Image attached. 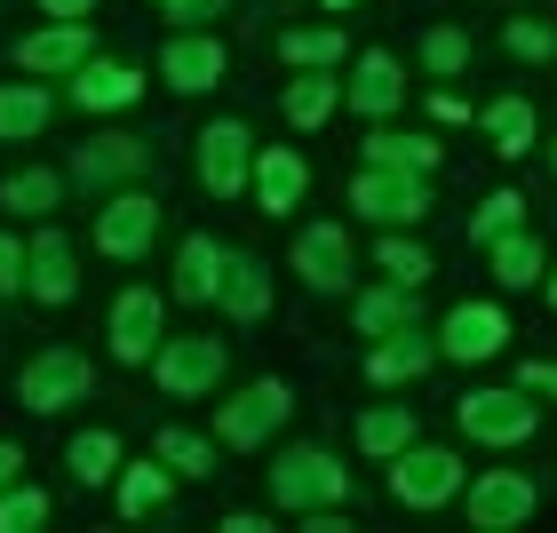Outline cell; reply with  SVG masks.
<instances>
[{
	"label": "cell",
	"mask_w": 557,
	"mask_h": 533,
	"mask_svg": "<svg viewBox=\"0 0 557 533\" xmlns=\"http://www.w3.org/2000/svg\"><path fill=\"white\" fill-rule=\"evenodd\" d=\"M88 48H96L88 24H81V16H57L48 33H24V40H16V64H24V72H81Z\"/></svg>",
	"instance_id": "cell-14"
},
{
	"label": "cell",
	"mask_w": 557,
	"mask_h": 533,
	"mask_svg": "<svg viewBox=\"0 0 557 533\" xmlns=\"http://www.w3.org/2000/svg\"><path fill=\"white\" fill-rule=\"evenodd\" d=\"M271 494L287 501V510H326V501L350 494V470L335 462V454H319V446H295L287 462L271 470Z\"/></svg>",
	"instance_id": "cell-3"
},
{
	"label": "cell",
	"mask_w": 557,
	"mask_h": 533,
	"mask_svg": "<svg viewBox=\"0 0 557 533\" xmlns=\"http://www.w3.org/2000/svg\"><path fill=\"white\" fill-rule=\"evenodd\" d=\"M502 40H510V57H557V33H549V24H534V16H510V24H502Z\"/></svg>",
	"instance_id": "cell-39"
},
{
	"label": "cell",
	"mask_w": 557,
	"mask_h": 533,
	"mask_svg": "<svg viewBox=\"0 0 557 533\" xmlns=\"http://www.w3.org/2000/svg\"><path fill=\"white\" fill-rule=\"evenodd\" d=\"M33 525H48V494L40 486H0V533H33Z\"/></svg>",
	"instance_id": "cell-37"
},
{
	"label": "cell",
	"mask_w": 557,
	"mask_h": 533,
	"mask_svg": "<svg viewBox=\"0 0 557 533\" xmlns=\"http://www.w3.org/2000/svg\"><path fill=\"white\" fill-rule=\"evenodd\" d=\"M343 33H335V24H311V33H287V40H278V57H287V64H302V72H326V64H343Z\"/></svg>",
	"instance_id": "cell-32"
},
{
	"label": "cell",
	"mask_w": 557,
	"mask_h": 533,
	"mask_svg": "<svg viewBox=\"0 0 557 533\" xmlns=\"http://www.w3.org/2000/svg\"><path fill=\"white\" fill-rule=\"evenodd\" d=\"M151 454H160L175 478H208V470H215V446L191 438V430H160V446H151Z\"/></svg>",
	"instance_id": "cell-33"
},
{
	"label": "cell",
	"mask_w": 557,
	"mask_h": 533,
	"mask_svg": "<svg viewBox=\"0 0 557 533\" xmlns=\"http://www.w3.org/2000/svg\"><path fill=\"white\" fill-rule=\"evenodd\" d=\"M223 263H232V256H223L208 232H191L184 247H175V295H184V302H215L223 295Z\"/></svg>",
	"instance_id": "cell-19"
},
{
	"label": "cell",
	"mask_w": 557,
	"mask_h": 533,
	"mask_svg": "<svg viewBox=\"0 0 557 533\" xmlns=\"http://www.w3.org/2000/svg\"><path fill=\"white\" fill-rule=\"evenodd\" d=\"M391 494L407 501V510H446V501L462 494V462H454L446 446H407L391 462Z\"/></svg>",
	"instance_id": "cell-4"
},
{
	"label": "cell",
	"mask_w": 557,
	"mask_h": 533,
	"mask_svg": "<svg viewBox=\"0 0 557 533\" xmlns=\"http://www.w3.org/2000/svg\"><path fill=\"white\" fill-rule=\"evenodd\" d=\"M359 446H367V454H391V462H398V454L414 446V414H407V406H374V414L359 422Z\"/></svg>",
	"instance_id": "cell-31"
},
{
	"label": "cell",
	"mask_w": 557,
	"mask_h": 533,
	"mask_svg": "<svg viewBox=\"0 0 557 533\" xmlns=\"http://www.w3.org/2000/svg\"><path fill=\"white\" fill-rule=\"evenodd\" d=\"M367 160H391V168H438V144H422V136H391V128H374L367 136Z\"/></svg>",
	"instance_id": "cell-36"
},
{
	"label": "cell",
	"mask_w": 557,
	"mask_h": 533,
	"mask_svg": "<svg viewBox=\"0 0 557 533\" xmlns=\"http://www.w3.org/2000/svg\"><path fill=\"white\" fill-rule=\"evenodd\" d=\"M287 406H295V391L278 383V374H263V383H247L239 398H223V446L232 454H256L278 422H287Z\"/></svg>",
	"instance_id": "cell-5"
},
{
	"label": "cell",
	"mask_w": 557,
	"mask_h": 533,
	"mask_svg": "<svg viewBox=\"0 0 557 533\" xmlns=\"http://www.w3.org/2000/svg\"><path fill=\"white\" fill-rule=\"evenodd\" d=\"M168 494H175V470L160 462V454L120 470V518H160V510H168Z\"/></svg>",
	"instance_id": "cell-25"
},
{
	"label": "cell",
	"mask_w": 557,
	"mask_h": 533,
	"mask_svg": "<svg viewBox=\"0 0 557 533\" xmlns=\"http://www.w3.org/2000/svg\"><path fill=\"white\" fill-rule=\"evenodd\" d=\"M88 359L81 350H40L33 367H24V406H33V414H64L72 398H88Z\"/></svg>",
	"instance_id": "cell-10"
},
{
	"label": "cell",
	"mask_w": 557,
	"mask_h": 533,
	"mask_svg": "<svg viewBox=\"0 0 557 533\" xmlns=\"http://www.w3.org/2000/svg\"><path fill=\"white\" fill-rule=\"evenodd\" d=\"M398 96H407V72H398V57L367 48V57H359V72H350V112L383 120V112H398Z\"/></svg>",
	"instance_id": "cell-18"
},
{
	"label": "cell",
	"mask_w": 557,
	"mask_h": 533,
	"mask_svg": "<svg viewBox=\"0 0 557 533\" xmlns=\"http://www.w3.org/2000/svg\"><path fill=\"white\" fill-rule=\"evenodd\" d=\"M350 319H359V335H398V326H414V287L391 278V287H374V295L350 302Z\"/></svg>",
	"instance_id": "cell-26"
},
{
	"label": "cell",
	"mask_w": 557,
	"mask_h": 533,
	"mask_svg": "<svg viewBox=\"0 0 557 533\" xmlns=\"http://www.w3.org/2000/svg\"><path fill=\"white\" fill-rule=\"evenodd\" d=\"M326 9H350V0H326Z\"/></svg>",
	"instance_id": "cell-47"
},
{
	"label": "cell",
	"mask_w": 557,
	"mask_h": 533,
	"mask_svg": "<svg viewBox=\"0 0 557 533\" xmlns=\"http://www.w3.org/2000/svg\"><path fill=\"white\" fill-rule=\"evenodd\" d=\"M549 168H557V144H549Z\"/></svg>",
	"instance_id": "cell-48"
},
{
	"label": "cell",
	"mask_w": 557,
	"mask_h": 533,
	"mask_svg": "<svg viewBox=\"0 0 557 533\" xmlns=\"http://www.w3.org/2000/svg\"><path fill=\"white\" fill-rule=\"evenodd\" d=\"M144 160H151V151L136 136H96V144L72 151V175H81V184H120V175H136Z\"/></svg>",
	"instance_id": "cell-22"
},
{
	"label": "cell",
	"mask_w": 557,
	"mask_h": 533,
	"mask_svg": "<svg viewBox=\"0 0 557 533\" xmlns=\"http://www.w3.org/2000/svg\"><path fill=\"white\" fill-rule=\"evenodd\" d=\"M486 256H494V278H502V287H542V271H549V263H542V239L525 232V223H518L510 239H494Z\"/></svg>",
	"instance_id": "cell-27"
},
{
	"label": "cell",
	"mask_w": 557,
	"mask_h": 533,
	"mask_svg": "<svg viewBox=\"0 0 557 533\" xmlns=\"http://www.w3.org/2000/svg\"><path fill=\"white\" fill-rule=\"evenodd\" d=\"M518 223H525V199H518V191H494L486 208L470 215V239H478V247H494V239H510Z\"/></svg>",
	"instance_id": "cell-35"
},
{
	"label": "cell",
	"mask_w": 557,
	"mask_h": 533,
	"mask_svg": "<svg viewBox=\"0 0 557 533\" xmlns=\"http://www.w3.org/2000/svg\"><path fill=\"white\" fill-rule=\"evenodd\" d=\"M151 367H160L168 398H208L223 383V335H175V343L151 350Z\"/></svg>",
	"instance_id": "cell-6"
},
{
	"label": "cell",
	"mask_w": 557,
	"mask_h": 533,
	"mask_svg": "<svg viewBox=\"0 0 557 533\" xmlns=\"http://www.w3.org/2000/svg\"><path fill=\"white\" fill-rule=\"evenodd\" d=\"M502 343H510L502 302H454V311H446V335H438L446 359H494Z\"/></svg>",
	"instance_id": "cell-12"
},
{
	"label": "cell",
	"mask_w": 557,
	"mask_h": 533,
	"mask_svg": "<svg viewBox=\"0 0 557 533\" xmlns=\"http://www.w3.org/2000/svg\"><path fill=\"white\" fill-rule=\"evenodd\" d=\"M302 191H311V168H302L287 144H271L256 160V208L263 215H287V208H302Z\"/></svg>",
	"instance_id": "cell-16"
},
{
	"label": "cell",
	"mask_w": 557,
	"mask_h": 533,
	"mask_svg": "<svg viewBox=\"0 0 557 533\" xmlns=\"http://www.w3.org/2000/svg\"><path fill=\"white\" fill-rule=\"evenodd\" d=\"M350 208L374 215V223H422V215H430V184H422V168L367 160V175L350 184Z\"/></svg>",
	"instance_id": "cell-1"
},
{
	"label": "cell",
	"mask_w": 557,
	"mask_h": 533,
	"mask_svg": "<svg viewBox=\"0 0 557 533\" xmlns=\"http://www.w3.org/2000/svg\"><path fill=\"white\" fill-rule=\"evenodd\" d=\"M518 383H525V391H542V398H557V367H549V359H534V367L518 374Z\"/></svg>",
	"instance_id": "cell-43"
},
{
	"label": "cell",
	"mask_w": 557,
	"mask_h": 533,
	"mask_svg": "<svg viewBox=\"0 0 557 533\" xmlns=\"http://www.w3.org/2000/svg\"><path fill=\"white\" fill-rule=\"evenodd\" d=\"M374 256H383V271H391V278H407V287H422V278H430V256H422L414 239H398V232L374 247Z\"/></svg>",
	"instance_id": "cell-38"
},
{
	"label": "cell",
	"mask_w": 557,
	"mask_h": 533,
	"mask_svg": "<svg viewBox=\"0 0 557 533\" xmlns=\"http://www.w3.org/2000/svg\"><path fill=\"white\" fill-rule=\"evenodd\" d=\"M223 9V0H160V16H175V24H208Z\"/></svg>",
	"instance_id": "cell-41"
},
{
	"label": "cell",
	"mask_w": 557,
	"mask_h": 533,
	"mask_svg": "<svg viewBox=\"0 0 557 533\" xmlns=\"http://www.w3.org/2000/svg\"><path fill=\"white\" fill-rule=\"evenodd\" d=\"M151 239H160V199H144V191H120L96 215V256H112V263H136Z\"/></svg>",
	"instance_id": "cell-8"
},
{
	"label": "cell",
	"mask_w": 557,
	"mask_h": 533,
	"mask_svg": "<svg viewBox=\"0 0 557 533\" xmlns=\"http://www.w3.org/2000/svg\"><path fill=\"white\" fill-rule=\"evenodd\" d=\"M534 478H518V470H486L478 486L462 494V510H470V525H486V533H510V525H525L534 518Z\"/></svg>",
	"instance_id": "cell-9"
},
{
	"label": "cell",
	"mask_w": 557,
	"mask_h": 533,
	"mask_svg": "<svg viewBox=\"0 0 557 533\" xmlns=\"http://www.w3.org/2000/svg\"><path fill=\"white\" fill-rule=\"evenodd\" d=\"M199 184H208L215 199H239L247 184H256V136H247L239 120H215V128L199 136Z\"/></svg>",
	"instance_id": "cell-7"
},
{
	"label": "cell",
	"mask_w": 557,
	"mask_h": 533,
	"mask_svg": "<svg viewBox=\"0 0 557 533\" xmlns=\"http://www.w3.org/2000/svg\"><path fill=\"white\" fill-rule=\"evenodd\" d=\"M335 96H343V80H319V72L311 80H287V120L295 128H319V120L335 112Z\"/></svg>",
	"instance_id": "cell-34"
},
{
	"label": "cell",
	"mask_w": 557,
	"mask_h": 533,
	"mask_svg": "<svg viewBox=\"0 0 557 533\" xmlns=\"http://www.w3.org/2000/svg\"><path fill=\"white\" fill-rule=\"evenodd\" d=\"M160 80H168V88H184V96L215 88V80H223V40H199V33L168 40V57H160Z\"/></svg>",
	"instance_id": "cell-17"
},
{
	"label": "cell",
	"mask_w": 557,
	"mask_h": 533,
	"mask_svg": "<svg viewBox=\"0 0 557 533\" xmlns=\"http://www.w3.org/2000/svg\"><path fill=\"white\" fill-rule=\"evenodd\" d=\"M57 199H64V184L48 168H16L9 184H0V208H9V215H48Z\"/></svg>",
	"instance_id": "cell-29"
},
{
	"label": "cell",
	"mask_w": 557,
	"mask_h": 533,
	"mask_svg": "<svg viewBox=\"0 0 557 533\" xmlns=\"http://www.w3.org/2000/svg\"><path fill=\"white\" fill-rule=\"evenodd\" d=\"M549 302H557V271H549Z\"/></svg>",
	"instance_id": "cell-46"
},
{
	"label": "cell",
	"mask_w": 557,
	"mask_h": 533,
	"mask_svg": "<svg viewBox=\"0 0 557 533\" xmlns=\"http://www.w3.org/2000/svg\"><path fill=\"white\" fill-rule=\"evenodd\" d=\"M454 414H462V430L478 446H525V438H534V422H542V406L525 398V383H518V391H470Z\"/></svg>",
	"instance_id": "cell-2"
},
{
	"label": "cell",
	"mask_w": 557,
	"mask_h": 533,
	"mask_svg": "<svg viewBox=\"0 0 557 533\" xmlns=\"http://www.w3.org/2000/svg\"><path fill=\"white\" fill-rule=\"evenodd\" d=\"M64 462H72V478H81V486H104V478L120 470V438H112V430H81Z\"/></svg>",
	"instance_id": "cell-30"
},
{
	"label": "cell",
	"mask_w": 557,
	"mask_h": 533,
	"mask_svg": "<svg viewBox=\"0 0 557 533\" xmlns=\"http://www.w3.org/2000/svg\"><path fill=\"white\" fill-rule=\"evenodd\" d=\"M48 88L40 80H0V144H33L48 128Z\"/></svg>",
	"instance_id": "cell-23"
},
{
	"label": "cell",
	"mask_w": 557,
	"mask_h": 533,
	"mask_svg": "<svg viewBox=\"0 0 557 533\" xmlns=\"http://www.w3.org/2000/svg\"><path fill=\"white\" fill-rule=\"evenodd\" d=\"M0 287H24V247L0 232Z\"/></svg>",
	"instance_id": "cell-42"
},
{
	"label": "cell",
	"mask_w": 557,
	"mask_h": 533,
	"mask_svg": "<svg viewBox=\"0 0 557 533\" xmlns=\"http://www.w3.org/2000/svg\"><path fill=\"white\" fill-rule=\"evenodd\" d=\"M151 350H160V295L151 287H128L112 302V359L120 367H144Z\"/></svg>",
	"instance_id": "cell-13"
},
{
	"label": "cell",
	"mask_w": 557,
	"mask_h": 533,
	"mask_svg": "<svg viewBox=\"0 0 557 533\" xmlns=\"http://www.w3.org/2000/svg\"><path fill=\"white\" fill-rule=\"evenodd\" d=\"M24 287H33L40 302H72L81 271H72V247H64V232H40V239H33V256H24Z\"/></svg>",
	"instance_id": "cell-20"
},
{
	"label": "cell",
	"mask_w": 557,
	"mask_h": 533,
	"mask_svg": "<svg viewBox=\"0 0 557 533\" xmlns=\"http://www.w3.org/2000/svg\"><path fill=\"white\" fill-rule=\"evenodd\" d=\"M136 96H144V72L136 64H81V72H72V104H81V112H128L136 104Z\"/></svg>",
	"instance_id": "cell-15"
},
{
	"label": "cell",
	"mask_w": 557,
	"mask_h": 533,
	"mask_svg": "<svg viewBox=\"0 0 557 533\" xmlns=\"http://www.w3.org/2000/svg\"><path fill=\"white\" fill-rule=\"evenodd\" d=\"M16 478H24V454H16L9 438H0V486H16Z\"/></svg>",
	"instance_id": "cell-44"
},
{
	"label": "cell",
	"mask_w": 557,
	"mask_h": 533,
	"mask_svg": "<svg viewBox=\"0 0 557 533\" xmlns=\"http://www.w3.org/2000/svg\"><path fill=\"white\" fill-rule=\"evenodd\" d=\"M223 311H232L239 326H256V319L271 311V263H256V256H232V263H223Z\"/></svg>",
	"instance_id": "cell-24"
},
{
	"label": "cell",
	"mask_w": 557,
	"mask_h": 533,
	"mask_svg": "<svg viewBox=\"0 0 557 533\" xmlns=\"http://www.w3.org/2000/svg\"><path fill=\"white\" fill-rule=\"evenodd\" d=\"M430 359H446V350H438V343H422L414 326H398V335H383V343H374L367 383H414V374H422Z\"/></svg>",
	"instance_id": "cell-21"
},
{
	"label": "cell",
	"mask_w": 557,
	"mask_h": 533,
	"mask_svg": "<svg viewBox=\"0 0 557 533\" xmlns=\"http://www.w3.org/2000/svg\"><path fill=\"white\" fill-rule=\"evenodd\" d=\"M295 271H302V287L343 295L350 287V232L343 223H311V232L295 239Z\"/></svg>",
	"instance_id": "cell-11"
},
{
	"label": "cell",
	"mask_w": 557,
	"mask_h": 533,
	"mask_svg": "<svg viewBox=\"0 0 557 533\" xmlns=\"http://www.w3.org/2000/svg\"><path fill=\"white\" fill-rule=\"evenodd\" d=\"M48 16H88V0H40Z\"/></svg>",
	"instance_id": "cell-45"
},
{
	"label": "cell",
	"mask_w": 557,
	"mask_h": 533,
	"mask_svg": "<svg viewBox=\"0 0 557 533\" xmlns=\"http://www.w3.org/2000/svg\"><path fill=\"white\" fill-rule=\"evenodd\" d=\"M422 64H430V72H462V64H470V33H454V24H438V33L422 40Z\"/></svg>",
	"instance_id": "cell-40"
},
{
	"label": "cell",
	"mask_w": 557,
	"mask_h": 533,
	"mask_svg": "<svg viewBox=\"0 0 557 533\" xmlns=\"http://www.w3.org/2000/svg\"><path fill=\"white\" fill-rule=\"evenodd\" d=\"M486 136H494L502 160L534 151V104H525V96H502V104H486Z\"/></svg>",
	"instance_id": "cell-28"
}]
</instances>
